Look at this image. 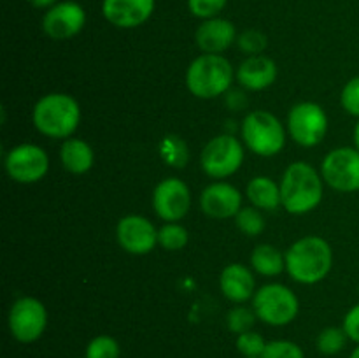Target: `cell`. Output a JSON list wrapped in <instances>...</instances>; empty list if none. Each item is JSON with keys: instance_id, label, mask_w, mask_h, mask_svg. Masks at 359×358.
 I'll list each match as a JSON object with an SVG mask.
<instances>
[{"instance_id": "22", "label": "cell", "mask_w": 359, "mask_h": 358, "mask_svg": "<svg viewBox=\"0 0 359 358\" xmlns=\"http://www.w3.org/2000/svg\"><path fill=\"white\" fill-rule=\"evenodd\" d=\"M251 265L262 276L273 277L286 269V258L276 246L258 244L251 253Z\"/></svg>"}, {"instance_id": "9", "label": "cell", "mask_w": 359, "mask_h": 358, "mask_svg": "<svg viewBox=\"0 0 359 358\" xmlns=\"http://www.w3.org/2000/svg\"><path fill=\"white\" fill-rule=\"evenodd\" d=\"M328 116L316 102H300L287 114V132L291 139L304 147H314L325 139Z\"/></svg>"}, {"instance_id": "4", "label": "cell", "mask_w": 359, "mask_h": 358, "mask_svg": "<svg viewBox=\"0 0 359 358\" xmlns=\"http://www.w3.org/2000/svg\"><path fill=\"white\" fill-rule=\"evenodd\" d=\"M233 67L223 55L196 56L186 70V86L198 98H217L230 90Z\"/></svg>"}, {"instance_id": "33", "label": "cell", "mask_w": 359, "mask_h": 358, "mask_svg": "<svg viewBox=\"0 0 359 358\" xmlns=\"http://www.w3.org/2000/svg\"><path fill=\"white\" fill-rule=\"evenodd\" d=\"M340 104L351 116L359 118V76L347 81L340 93Z\"/></svg>"}, {"instance_id": "30", "label": "cell", "mask_w": 359, "mask_h": 358, "mask_svg": "<svg viewBox=\"0 0 359 358\" xmlns=\"http://www.w3.org/2000/svg\"><path fill=\"white\" fill-rule=\"evenodd\" d=\"M262 358H305V354L304 350L293 340L276 339L266 343Z\"/></svg>"}, {"instance_id": "19", "label": "cell", "mask_w": 359, "mask_h": 358, "mask_svg": "<svg viewBox=\"0 0 359 358\" xmlns=\"http://www.w3.org/2000/svg\"><path fill=\"white\" fill-rule=\"evenodd\" d=\"M256 281L252 272L242 263H230L219 276V288L228 300L235 304H244L255 297Z\"/></svg>"}, {"instance_id": "34", "label": "cell", "mask_w": 359, "mask_h": 358, "mask_svg": "<svg viewBox=\"0 0 359 358\" xmlns=\"http://www.w3.org/2000/svg\"><path fill=\"white\" fill-rule=\"evenodd\" d=\"M344 330L353 343L359 344V304L351 307L344 318Z\"/></svg>"}, {"instance_id": "36", "label": "cell", "mask_w": 359, "mask_h": 358, "mask_svg": "<svg viewBox=\"0 0 359 358\" xmlns=\"http://www.w3.org/2000/svg\"><path fill=\"white\" fill-rule=\"evenodd\" d=\"M354 144H356V150L359 151V121L354 126Z\"/></svg>"}, {"instance_id": "1", "label": "cell", "mask_w": 359, "mask_h": 358, "mask_svg": "<svg viewBox=\"0 0 359 358\" xmlns=\"http://www.w3.org/2000/svg\"><path fill=\"white\" fill-rule=\"evenodd\" d=\"M286 270L300 284H316L325 279L333 265L332 246L319 235H307L290 246L284 255Z\"/></svg>"}, {"instance_id": "25", "label": "cell", "mask_w": 359, "mask_h": 358, "mask_svg": "<svg viewBox=\"0 0 359 358\" xmlns=\"http://www.w3.org/2000/svg\"><path fill=\"white\" fill-rule=\"evenodd\" d=\"M188 230L179 223H165L158 230V244L167 251H179L188 244Z\"/></svg>"}, {"instance_id": "5", "label": "cell", "mask_w": 359, "mask_h": 358, "mask_svg": "<svg viewBox=\"0 0 359 358\" xmlns=\"http://www.w3.org/2000/svg\"><path fill=\"white\" fill-rule=\"evenodd\" d=\"M245 146L258 157H276L286 144V130L276 114L269 111H252L241 125Z\"/></svg>"}, {"instance_id": "35", "label": "cell", "mask_w": 359, "mask_h": 358, "mask_svg": "<svg viewBox=\"0 0 359 358\" xmlns=\"http://www.w3.org/2000/svg\"><path fill=\"white\" fill-rule=\"evenodd\" d=\"M30 4L37 9H51L53 6L58 4V0H30Z\"/></svg>"}, {"instance_id": "14", "label": "cell", "mask_w": 359, "mask_h": 358, "mask_svg": "<svg viewBox=\"0 0 359 358\" xmlns=\"http://www.w3.org/2000/svg\"><path fill=\"white\" fill-rule=\"evenodd\" d=\"M116 237L119 246L132 255H147L158 244V230L147 218L128 214L118 221Z\"/></svg>"}, {"instance_id": "6", "label": "cell", "mask_w": 359, "mask_h": 358, "mask_svg": "<svg viewBox=\"0 0 359 358\" xmlns=\"http://www.w3.org/2000/svg\"><path fill=\"white\" fill-rule=\"evenodd\" d=\"M256 318L270 326H284L294 321L300 302L291 288L280 283H270L259 288L252 297Z\"/></svg>"}, {"instance_id": "3", "label": "cell", "mask_w": 359, "mask_h": 358, "mask_svg": "<svg viewBox=\"0 0 359 358\" xmlns=\"http://www.w3.org/2000/svg\"><path fill=\"white\" fill-rule=\"evenodd\" d=\"M35 128L51 139H70L81 121V107L67 93H48L39 98L32 111Z\"/></svg>"}, {"instance_id": "27", "label": "cell", "mask_w": 359, "mask_h": 358, "mask_svg": "<svg viewBox=\"0 0 359 358\" xmlns=\"http://www.w3.org/2000/svg\"><path fill=\"white\" fill-rule=\"evenodd\" d=\"M121 347L111 336H97L88 343L84 358H119Z\"/></svg>"}, {"instance_id": "26", "label": "cell", "mask_w": 359, "mask_h": 358, "mask_svg": "<svg viewBox=\"0 0 359 358\" xmlns=\"http://www.w3.org/2000/svg\"><path fill=\"white\" fill-rule=\"evenodd\" d=\"M237 228L248 237H256L265 230V218L259 213L258 207H242L235 216Z\"/></svg>"}, {"instance_id": "2", "label": "cell", "mask_w": 359, "mask_h": 358, "mask_svg": "<svg viewBox=\"0 0 359 358\" xmlns=\"http://www.w3.org/2000/svg\"><path fill=\"white\" fill-rule=\"evenodd\" d=\"M323 200V175L307 161L287 165L280 179V206L291 214L314 211Z\"/></svg>"}, {"instance_id": "12", "label": "cell", "mask_w": 359, "mask_h": 358, "mask_svg": "<svg viewBox=\"0 0 359 358\" xmlns=\"http://www.w3.org/2000/svg\"><path fill=\"white\" fill-rule=\"evenodd\" d=\"M191 207V192L179 178H167L154 186L153 209L158 218L168 223L182 220Z\"/></svg>"}, {"instance_id": "16", "label": "cell", "mask_w": 359, "mask_h": 358, "mask_svg": "<svg viewBox=\"0 0 359 358\" xmlns=\"http://www.w3.org/2000/svg\"><path fill=\"white\" fill-rule=\"evenodd\" d=\"M156 0H104L102 14L118 28H137L154 13Z\"/></svg>"}, {"instance_id": "10", "label": "cell", "mask_w": 359, "mask_h": 358, "mask_svg": "<svg viewBox=\"0 0 359 358\" xmlns=\"http://www.w3.org/2000/svg\"><path fill=\"white\" fill-rule=\"evenodd\" d=\"M4 165L11 179L21 185H32L48 174L49 157L37 144L25 142L7 151Z\"/></svg>"}, {"instance_id": "21", "label": "cell", "mask_w": 359, "mask_h": 358, "mask_svg": "<svg viewBox=\"0 0 359 358\" xmlns=\"http://www.w3.org/2000/svg\"><path fill=\"white\" fill-rule=\"evenodd\" d=\"M249 202L258 209L276 211L280 206V185H277L272 178L256 175L248 183L245 188Z\"/></svg>"}, {"instance_id": "24", "label": "cell", "mask_w": 359, "mask_h": 358, "mask_svg": "<svg viewBox=\"0 0 359 358\" xmlns=\"http://www.w3.org/2000/svg\"><path fill=\"white\" fill-rule=\"evenodd\" d=\"M347 337L344 326H328V329L321 330L316 339V346H318V351L321 354H326V357H333V354L340 353V351L346 347Z\"/></svg>"}, {"instance_id": "38", "label": "cell", "mask_w": 359, "mask_h": 358, "mask_svg": "<svg viewBox=\"0 0 359 358\" xmlns=\"http://www.w3.org/2000/svg\"><path fill=\"white\" fill-rule=\"evenodd\" d=\"M251 358H262V357H251Z\"/></svg>"}, {"instance_id": "7", "label": "cell", "mask_w": 359, "mask_h": 358, "mask_svg": "<svg viewBox=\"0 0 359 358\" xmlns=\"http://www.w3.org/2000/svg\"><path fill=\"white\" fill-rule=\"evenodd\" d=\"M244 161V147L237 137L223 133L203 146L200 165L209 178L224 179L233 175Z\"/></svg>"}, {"instance_id": "11", "label": "cell", "mask_w": 359, "mask_h": 358, "mask_svg": "<svg viewBox=\"0 0 359 358\" xmlns=\"http://www.w3.org/2000/svg\"><path fill=\"white\" fill-rule=\"evenodd\" d=\"M321 175L333 190L353 193L359 190V151L356 147H337L325 157Z\"/></svg>"}, {"instance_id": "17", "label": "cell", "mask_w": 359, "mask_h": 358, "mask_svg": "<svg viewBox=\"0 0 359 358\" xmlns=\"http://www.w3.org/2000/svg\"><path fill=\"white\" fill-rule=\"evenodd\" d=\"M237 41V30L230 20L209 18L198 25L195 32V42L207 55H221Z\"/></svg>"}, {"instance_id": "20", "label": "cell", "mask_w": 359, "mask_h": 358, "mask_svg": "<svg viewBox=\"0 0 359 358\" xmlns=\"http://www.w3.org/2000/svg\"><path fill=\"white\" fill-rule=\"evenodd\" d=\"M60 160L65 171L72 174H84L93 167L95 154L93 150L83 139H65V142L60 147Z\"/></svg>"}, {"instance_id": "8", "label": "cell", "mask_w": 359, "mask_h": 358, "mask_svg": "<svg viewBox=\"0 0 359 358\" xmlns=\"http://www.w3.org/2000/svg\"><path fill=\"white\" fill-rule=\"evenodd\" d=\"M9 332L18 343L32 344L42 337L48 326L46 305L35 297H21L11 305L7 316Z\"/></svg>"}, {"instance_id": "31", "label": "cell", "mask_w": 359, "mask_h": 358, "mask_svg": "<svg viewBox=\"0 0 359 358\" xmlns=\"http://www.w3.org/2000/svg\"><path fill=\"white\" fill-rule=\"evenodd\" d=\"M237 42H238V48L249 56L262 55V53L266 49V46H269V39H266V35L259 30L242 32V34L238 35Z\"/></svg>"}, {"instance_id": "32", "label": "cell", "mask_w": 359, "mask_h": 358, "mask_svg": "<svg viewBox=\"0 0 359 358\" xmlns=\"http://www.w3.org/2000/svg\"><path fill=\"white\" fill-rule=\"evenodd\" d=\"M228 0H188L189 13L200 20L216 18L224 9Z\"/></svg>"}, {"instance_id": "23", "label": "cell", "mask_w": 359, "mask_h": 358, "mask_svg": "<svg viewBox=\"0 0 359 358\" xmlns=\"http://www.w3.org/2000/svg\"><path fill=\"white\" fill-rule=\"evenodd\" d=\"M158 153L165 164L174 168H184L189 161L188 144L175 133H168L158 142Z\"/></svg>"}, {"instance_id": "18", "label": "cell", "mask_w": 359, "mask_h": 358, "mask_svg": "<svg viewBox=\"0 0 359 358\" xmlns=\"http://www.w3.org/2000/svg\"><path fill=\"white\" fill-rule=\"evenodd\" d=\"M237 81L251 91H262L272 86L277 79V65L265 55H255L245 58L237 70Z\"/></svg>"}, {"instance_id": "37", "label": "cell", "mask_w": 359, "mask_h": 358, "mask_svg": "<svg viewBox=\"0 0 359 358\" xmlns=\"http://www.w3.org/2000/svg\"><path fill=\"white\" fill-rule=\"evenodd\" d=\"M349 358H359V344L356 347H354L353 350V353H351V357Z\"/></svg>"}, {"instance_id": "29", "label": "cell", "mask_w": 359, "mask_h": 358, "mask_svg": "<svg viewBox=\"0 0 359 358\" xmlns=\"http://www.w3.org/2000/svg\"><path fill=\"white\" fill-rule=\"evenodd\" d=\"M235 346H237L238 353H241L244 358L262 357V354L265 353L266 340L263 339L262 333L255 332V330H249V332H244L241 333V336H237Z\"/></svg>"}, {"instance_id": "39", "label": "cell", "mask_w": 359, "mask_h": 358, "mask_svg": "<svg viewBox=\"0 0 359 358\" xmlns=\"http://www.w3.org/2000/svg\"><path fill=\"white\" fill-rule=\"evenodd\" d=\"M358 291H359V284H358Z\"/></svg>"}, {"instance_id": "13", "label": "cell", "mask_w": 359, "mask_h": 358, "mask_svg": "<svg viewBox=\"0 0 359 358\" xmlns=\"http://www.w3.org/2000/svg\"><path fill=\"white\" fill-rule=\"evenodd\" d=\"M86 25V11L72 0L58 2L46 11L42 18V30L53 41H69L76 37Z\"/></svg>"}, {"instance_id": "15", "label": "cell", "mask_w": 359, "mask_h": 358, "mask_svg": "<svg viewBox=\"0 0 359 358\" xmlns=\"http://www.w3.org/2000/svg\"><path fill=\"white\" fill-rule=\"evenodd\" d=\"M200 207L207 216L214 220L235 218L242 209V195L230 183H210L200 195Z\"/></svg>"}, {"instance_id": "28", "label": "cell", "mask_w": 359, "mask_h": 358, "mask_svg": "<svg viewBox=\"0 0 359 358\" xmlns=\"http://www.w3.org/2000/svg\"><path fill=\"white\" fill-rule=\"evenodd\" d=\"M255 323H256L255 309H249V307H245V305H235V307L231 309L226 316L228 330L233 333H237V336L252 330Z\"/></svg>"}]
</instances>
